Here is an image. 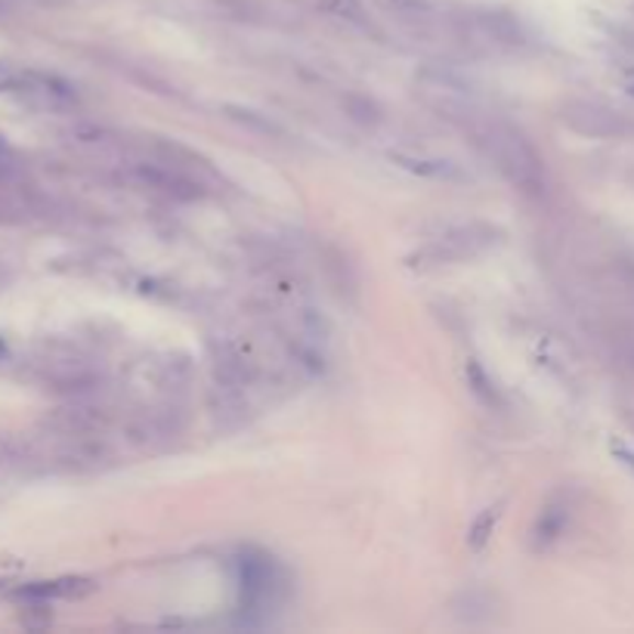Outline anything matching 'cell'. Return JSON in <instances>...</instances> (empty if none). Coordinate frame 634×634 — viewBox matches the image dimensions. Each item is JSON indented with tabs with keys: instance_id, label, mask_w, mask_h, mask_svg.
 I'll use <instances>...</instances> for the list:
<instances>
[{
	"instance_id": "cell-10",
	"label": "cell",
	"mask_w": 634,
	"mask_h": 634,
	"mask_svg": "<svg viewBox=\"0 0 634 634\" xmlns=\"http://www.w3.org/2000/svg\"><path fill=\"white\" fill-rule=\"evenodd\" d=\"M464 375H467V384H471V394L477 396L483 406H489V409H501V406H505V399H501V390L496 387V381L486 375V369H483L480 362H477V360L467 362Z\"/></svg>"
},
{
	"instance_id": "cell-14",
	"label": "cell",
	"mask_w": 634,
	"mask_h": 634,
	"mask_svg": "<svg viewBox=\"0 0 634 634\" xmlns=\"http://www.w3.org/2000/svg\"><path fill=\"white\" fill-rule=\"evenodd\" d=\"M498 517H501V505L496 508H489V511H483L477 520H474V527H471V535H467V542H471V548H483L486 542H489V535L496 530Z\"/></svg>"
},
{
	"instance_id": "cell-19",
	"label": "cell",
	"mask_w": 634,
	"mask_h": 634,
	"mask_svg": "<svg viewBox=\"0 0 634 634\" xmlns=\"http://www.w3.org/2000/svg\"><path fill=\"white\" fill-rule=\"evenodd\" d=\"M3 149H7V146H3V139H0V152H3Z\"/></svg>"
},
{
	"instance_id": "cell-2",
	"label": "cell",
	"mask_w": 634,
	"mask_h": 634,
	"mask_svg": "<svg viewBox=\"0 0 634 634\" xmlns=\"http://www.w3.org/2000/svg\"><path fill=\"white\" fill-rule=\"evenodd\" d=\"M498 241H501V229H498V226L483 224V220H471V224L452 226L443 236L430 239L424 248H418V251L411 254L409 263L418 267V270L452 267V263L480 258L483 251H489Z\"/></svg>"
},
{
	"instance_id": "cell-6",
	"label": "cell",
	"mask_w": 634,
	"mask_h": 634,
	"mask_svg": "<svg viewBox=\"0 0 634 634\" xmlns=\"http://www.w3.org/2000/svg\"><path fill=\"white\" fill-rule=\"evenodd\" d=\"M279 585H282V579H279V569L270 557H245L241 561V591L251 603L273 600Z\"/></svg>"
},
{
	"instance_id": "cell-9",
	"label": "cell",
	"mask_w": 634,
	"mask_h": 634,
	"mask_svg": "<svg viewBox=\"0 0 634 634\" xmlns=\"http://www.w3.org/2000/svg\"><path fill=\"white\" fill-rule=\"evenodd\" d=\"M87 591H93L90 579H56V582H37L29 588H19L16 600L25 603H47L56 598H81Z\"/></svg>"
},
{
	"instance_id": "cell-8",
	"label": "cell",
	"mask_w": 634,
	"mask_h": 634,
	"mask_svg": "<svg viewBox=\"0 0 634 634\" xmlns=\"http://www.w3.org/2000/svg\"><path fill=\"white\" fill-rule=\"evenodd\" d=\"M566 520H569V505H566V498L551 496L548 505L542 508V514L535 520V530H532L535 548H548L551 542H557L561 532L566 530Z\"/></svg>"
},
{
	"instance_id": "cell-1",
	"label": "cell",
	"mask_w": 634,
	"mask_h": 634,
	"mask_svg": "<svg viewBox=\"0 0 634 634\" xmlns=\"http://www.w3.org/2000/svg\"><path fill=\"white\" fill-rule=\"evenodd\" d=\"M467 134L474 139V146L480 149V155L496 168L517 192L523 195H545L548 189V168L545 158L539 155V149L532 146V139L514 127L511 121L493 118L483 115L477 118Z\"/></svg>"
},
{
	"instance_id": "cell-4",
	"label": "cell",
	"mask_w": 634,
	"mask_h": 634,
	"mask_svg": "<svg viewBox=\"0 0 634 634\" xmlns=\"http://www.w3.org/2000/svg\"><path fill=\"white\" fill-rule=\"evenodd\" d=\"M134 177L146 189L161 192V195L177 199V202H192V199L202 195V183L195 177H189L180 165L168 161V158L165 161H143V165L134 168Z\"/></svg>"
},
{
	"instance_id": "cell-3",
	"label": "cell",
	"mask_w": 634,
	"mask_h": 634,
	"mask_svg": "<svg viewBox=\"0 0 634 634\" xmlns=\"http://www.w3.org/2000/svg\"><path fill=\"white\" fill-rule=\"evenodd\" d=\"M561 121L573 134L588 139H625L634 134V121L613 105L585 97H569L561 103Z\"/></svg>"
},
{
	"instance_id": "cell-13",
	"label": "cell",
	"mask_w": 634,
	"mask_h": 634,
	"mask_svg": "<svg viewBox=\"0 0 634 634\" xmlns=\"http://www.w3.org/2000/svg\"><path fill=\"white\" fill-rule=\"evenodd\" d=\"M226 112H229V118L239 121V124H245L248 131H258V134H263V137H285V131L275 124V121L263 118V115H258V112H251V109H239V105H226Z\"/></svg>"
},
{
	"instance_id": "cell-16",
	"label": "cell",
	"mask_w": 634,
	"mask_h": 634,
	"mask_svg": "<svg viewBox=\"0 0 634 634\" xmlns=\"http://www.w3.org/2000/svg\"><path fill=\"white\" fill-rule=\"evenodd\" d=\"M10 282H13V273H10V267H7V263L0 260V288H7Z\"/></svg>"
},
{
	"instance_id": "cell-17",
	"label": "cell",
	"mask_w": 634,
	"mask_h": 634,
	"mask_svg": "<svg viewBox=\"0 0 634 634\" xmlns=\"http://www.w3.org/2000/svg\"><path fill=\"white\" fill-rule=\"evenodd\" d=\"M622 84L634 97V69H622Z\"/></svg>"
},
{
	"instance_id": "cell-15",
	"label": "cell",
	"mask_w": 634,
	"mask_h": 634,
	"mask_svg": "<svg viewBox=\"0 0 634 634\" xmlns=\"http://www.w3.org/2000/svg\"><path fill=\"white\" fill-rule=\"evenodd\" d=\"M343 109H347L350 118L360 121V124H377V121H381V109H377L375 100H369V97H347Z\"/></svg>"
},
{
	"instance_id": "cell-5",
	"label": "cell",
	"mask_w": 634,
	"mask_h": 634,
	"mask_svg": "<svg viewBox=\"0 0 634 634\" xmlns=\"http://www.w3.org/2000/svg\"><path fill=\"white\" fill-rule=\"evenodd\" d=\"M474 22H477V32H480L489 44H496V47L520 50V47L530 44L527 29H523L520 19L511 16V13H501V10H480V13H474Z\"/></svg>"
},
{
	"instance_id": "cell-12",
	"label": "cell",
	"mask_w": 634,
	"mask_h": 634,
	"mask_svg": "<svg viewBox=\"0 0 634 634\" xmlns=\"http://www.w3.org/2000/svg\"><path fill=\"white\" fill-rule=\"evenodd\" d=\"M322 7H326L331 16H341L343 22L356 25L362 32H375V25H372V19L365 16L360 0H322Z\"/></svg>"
},
{
	"instance_id": "cell-11",
	"label": "cell",
	"mask_w": 634,
	"mask_h": 634,
	"mask_svg": "<svg viewBox=\"0 0 634 634\" xmlns=\"http://www.w3.org/2000/svg\"><path fill=\"white\" fill-rule=\"evenodd\" d=\"M387 7L399 19H409L415 25H428L440 16V0H387Z\"/></svg>"
},
{
	"instance_id": "cell-7",
	"label": "cell",
	"mask_w": 634,
	"mask_h": 634,
	"mask_svg": "<svg viewBox=\"0 0 634 634\" xmlns=\"http://www.w3.org/2000/svg\"><path fill=\"white\" fill-rule=\"evenodd\" d=\"M394 161L399 165V168L418 173V177H430V180H446V183H462V180H467L462 168H458L455 161H449V158H428V155L396 152Z\"/></svg>"
},
{
	"instance_id": "cell-18",
	"label": "cell",
	"mask_w": 634,
	"mask_h": 634,
	"mask_svg": "<svg viewBox=\"0 0 634 634\" xmlns=\"http://www.w3.org/2000/svg\"><path fill=\"white\" fill-rule=\"evenodd\" d=\"M35 3H47V7H56V3H69V0H35Z\"/></svg>"
}]
</instances>
